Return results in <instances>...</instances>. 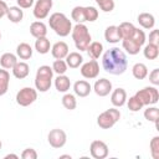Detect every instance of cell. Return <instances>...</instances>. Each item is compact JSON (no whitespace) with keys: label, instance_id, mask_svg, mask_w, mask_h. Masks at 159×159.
Instances as JSON below:
<instances>
[{"label":"cell","instance_id":"24","mask_svg":"<svg viewBox=\"0 0 159 159\" xmlns=\"http://www.w3.org/2000/svg\"><path fill=\"white\" fill-rule=\"evenodd\" d=\"M83 62V57L80 52H68L66 56V63L70 68H78Z\"/></svg>","mask_w":159,"mask_h":159},{"label":"cell","instance_id":"47","mask_svg":"<svg viewBox=\"0 0 159 159\" xmlns=\"http://www.w3.org/2000/svg\"><path fill=\"white\" fill-rule=\"evenodd\" d=\"M1 147H2V143H1V140H0V150H1Z\"/></svg>","mask_w":159,"mask_h":159},{"label":"cell","instance_id":"13","mask_svg":"<svg viewBox=\"0 0 159 159\" xmlns=\"http://www.w3.org/2000/svg\"><path fill=\"white\" fill-rule=\"evenodd\" d=\"M112 82L107 78H99L93 84V91L99 97H106L112 92Z\"/></svg>","mask_w":159,"mask_h":159},{"label":"cell","instance_id":"31","mask_svg":"<svg viewBox=\"0 0 159 159\" xmlns=\"http://www.w3.org/2000/svg\"><path fill=\"white\" fill-rule=\"evenodd\" d=\"M71 17L73 21L77 24H83L86 22V12H84V6H75L71 11Z\"/></svg>","mask_w":159,"mask_h":159},{"label":"cell","instance_id":"39","mask_svg":"<svg viewBox=\"0 0 159 159\" xmlns=\"http://www.w3.org/2000/svg\"><path fill=\"white\" fill-rule=\"evenodd\" d=\"M98 6L104 12H111L114 9V1L113 0H96Z\"/></svg>","mask_w":159,"mask_h":159},{"label":"cell","instance_id":"25","mask_svg":"<svg viewBox=\"0 0 159 159\" xmlns=\"http://www.w3.org/2000/svg\"><path fill=\"white\" fill-rule=\"evenodd\" d=\"M86 51L88 52V55H89V57L92 60H97V58H99V56L103 52V45L101 42H98V41H93V42H91L88 45Z\"/></svg>","mask_w":159,"mask_h":159},{"label":"cell","instance_id":"30","mask_svg":"<svg viewBox=\"0 0 159 159\" xmlns=\"http://www.w3.org/2000/svg\"><path fill=\"white\" fill-rule=\"evenodd\" d=\"M9 83H10V75L7 70L5 68L0 70V96H4L7 92Z\"/></svg>","mask_w":159,"mask_h":159},{"label":"cell","instance_id":"12","mask_svg":"<svg viewBox=\"0 0 159 159\" xmlns=\"http://www.w3.org/2000/svg\"><path fill=\"white\" fill-rule=\"evenodd\" d=\"M81 75L87 78V80H92V78H96L98 75H99V65L96 60H91L86 63H83L81 66Z\"/></svg>","mask_w":159,"mask_h":159},{"label":"cell","instance_id":"22","mask_svg":"<svg viewBox=\"0 0 159 159\" xmlns=\"http://www.w3.org/2000/svg\"><path fill=\"white\" fill-rule=\"evenodd\" d=\"M6 16L7 19L14 22V24H19L22 21V17H24V11L21 10V7L19 6H10L7 9V12H6Z\"/></svg>","mask_w":159,"mask_h":159},{"label":"cell","instance_id":"21","mask_svg":"<svg viewBox=\"0 0 159 159\" xmlns=\"http://www.w3.org/2000/svg\"><path fill=\"white\" fill-rule=\"evenodd\" d=\"M55 87L58 92L61 93H66L70 87H71V81L67 76L65 75H58L56 78H55Z\"/></svg>","mask_w":159,"mask_h":159},{"label":"cell","instance_id":"33","mask_svg":"<svg viewBox=\"0 0 159 159\" xmlns=\"http://www.w3.org/2000/svg\"><path fill=\"white\" fill-rule=\"evenodd\" d=\"M144 118L148 122L155 123V127L158 128V119H159V109L157 107H148L144 111Z\"/></svg>","mask_w":159,"mask_h":159},{"label":"cell","instance_id":"48","mask_svg":"<svg viewBox=\"0 0 159 159\" xmlns=\"http://www.w3.org/2000/svg\"><path fill=\"white\" fill-rule=\"evenodd\" d=\"M0 40H1V32H0Z\"/></svg>","mask_w":159,"mask_h":159},{"label":"cell","instance_id":"1","mask_svg":"<svg viewBox=\"0 0 159 159\" xmlns=\"http://www.w3.org/2000/svg\"><path fill=\"white\" fill-rule=\"evenodd\" d=\"M102 67L106 72L111 75L118 76L124 73L128 67V60L125 53L118 47H112L107 50L102 57Z\"/></svg>","mask_w":159,"mask_h":159},{"label":"cell","instance_id":"4","mask_svg":"<svg viewBox=\"0 0 159 159\" xmlns=\"http://www.w3.org/2000/svg\"><path fill=\"white\" fill-rule=\"evenodd\" d=\"M145 39L147 37H145L144 31L135 29V31L132 36L122 40V46L129 55H137V53H139L142 46L145 43Z\"/></svg>","mask_w":159,"mask_h":159},{"label":"cell","instance_id":"8","mask_svg":"<svg viewBox=\"0 0 159 159\" xmlns=\"http://www.w3.org/2000/svg\"><path fill=\"white\" fill-rule=\"evenodd\" d=\"M37 99V91L32 87H24L16 93V103L21 107H27Z\"/></svg>","mask_w":159,"mask_h":159},{"label":"cell","instance_id":"6","mask_svg":"<svg viewBox=\"0 0 159 159\" xmlns=\"http://www.w3.org/2000/svg\"><path fill=\"white\" fill-rule=\"evenodd\" d=\"M119 119H120V112L118 109H116V108H109V109L102 112L97 117V124L102 129H109Z\"/></svg>","mask_w":159,"mask_h":159},{"label":"cell","instance_id":"32","mask_svg":"<svg viewBox=\"0 0 159 159\" xmlns=\"http://www.w3.org/2000/svg\"><path fill=\"white\" fill-rule=\"evenodd\" d=\"M118 29H119V32H120V36H122V40H123V39H127V37L132 36L137 27L132 22H122L118 26Z\"/></svg>","mask_w":159,"mask_h":159},{"label":"cell","instance_id":"7","mask_svg":"<svg viewBox=\"0 0 159 159\" xmlns=\"http://www.w3.org/2000/svg\"><path fill=\"white\" fill-rule=\"evenodd\" d=\"M143 106H150V104H155L159 99V92L155 87H144L143 89H139L135 94H134Z\"/></svg>","mask_w":159,"mask_h":159},{"label":"cell","instance_id":"41","mask_svg":"<svg viewBox=\"0 0 159 159\" xmlns=\"http://www.w3.org/2000/svg\"><path fill=\"white\" fill-rule=\"evenodd\" d=\"M149 81L152 84L158 86L159 84V68H154L150 73H149Z\"/></svg>","mask_w":159,"mask_h":159},{"label":"cell","instance_id":"37","mask_svg":"<svg viewBox=\"0 0 159 159\" xmlns=\"http://www.w3.org/2000/svg\"><path fill=\"white\" fill-rule=\"evenodd\" d=\"M128 109L129 111H132V112H138V111H140L144 106L142 104V102L135 97V96H132V97H129V99H128Z\"/></svg>","mask_w":159,"mask_h":159},{"label":"cell","instance_id":"45","mask_svg":"<svg viewBox=\"0 0 159 159\" xmlns=\"http://www.w3.org/2000/svg\"><path fill=\"white\" fill-rule=\"evenodd\" d=\"M9 158H14V159H17L19 157H17L16 154H7V155H5V159H9Z\"/></svg>","mask_w":159,"mask_h":159},{"label":"cell","instance_id":"15","mask_svg":"<svg viewBox=\"0 0 159 159\" xmlns=\"http://www.w3.org/2000/svg\"><path fill=\"white\" fill-rule=\"evenodd\" d=\"M111 102L114 107H122L127 102V92L124 88H116L111 94Z\"/></svg>","mask_w":159,"mask_h":159},{"label":"cell","instance_id":"11","mask_svg":"<svg viewBox=\"0 0 159 159\" xmlns=\"http://www.w3.org/2000/svg\"><path fill=\"white\" fill-rule=\"evenodd\" d=\"M89 153L94 159H104L108 155V145L103 140H93L89 145Z\"/></svg>","mask_w":159,"mask_h":159},{"label":"cell","instance_id":"9","mask_svg":"<svg viewBox=\"0 0 159 159\" xmlns=\"http://www.w3.org/2000/svg\"><path fill=\"white\" fill-rule=\"evenodd\" d=\"M47 140L50 143V145L55 149H60L62 148L66 142H67V135H66V132L63 129H60V128H55L52 130H50L48 135H47Z\"/></svg>","mask_w":159,"mask_h":159},{"label":"cell","instance_id":"18","mask_svg":"<svg viewBox=\"0 0 159 159\" xmlns=\"http://www.w3.org/2000/svg\"><path fill=\"white\" fill-rule=\"evenodd\" d=\"M11 70H12V75H14L16 78H19V80H22V78L27 77L29 73H30V67H29V65H27L26 62H22V61H17V62L15 63V66H14Z\"/></svg>","mask_w":159,"mask_h":159},{"label":"cell","instance_id":"38","mask_svg":"<svg viewBox=\"0 0 159 159\" xmlns=\"http://www.w3.org/2000/svg\"><path fill=\"white\" fill-rule=\"evenodd\" d=\"M84 12H86V21L93 22L98 19V10L94 6H84Z\"/></svg>","mask_w":159,"mask_h":159},{"label":"cell","instance_id":"40","mask_svg":"<svg viewBox=\"0 0 159 159\" xmlns=\"http://www.w3.org/2000/svg\"><path fill=\"white\" fill-rule=\"evenodd\" d=\"M21 158L22 159H36L37 158V153L34 148H26L22 153H21Z\"/></svg>","mask_w":159,"mask_h":159},{"label":"cell","instance_id":"2","mask_svg":"<svg viewBox=\"0 0 159 159\" xmlns=\"http://www.w3.org/2000/svg\"><path fill=\"white\" fill-rule=\"evenodd\" d=\"M48 25L55 31V34L61 37L68 36L72 31L71 20L63 12H53L48 19Z\"/></svg>","mask_w":159,"mask_h":159},{"label":"cell","instance_id":"16","mask_svg":"<svg viewBox=\"0 0 159 159\" xmlns=\"http://www.w3.org/2000/svg\"><path fill=\"white\" fill-rule=\"evenodd\" d=\"M92 91V86L89 84V82L81 80V81H76L73 84V92L76 96L78 97H87Z\"/></svg>","mask_w":159,"mask_h":159},{"label":"cell","instance_id":"5","mask_svg":"<svg viewBox=\"0 0 159 159\" xmlns=\"http://www.w3.org/2000/svg\"><path fill=\"white\" fill-rule=\"evenodd\" d=\"M52 77H53V71L52 67L43 65L40 66L36 71L35 76V87L40 92H47L51 88L52 84Z\"/></svg>","mask_w":159,"mask_h":159},{"label":"cell","instance_id":"29","mask_svg":"<svg viewBox=\"0 0 159 159\" xmlns=\"http://www.w3.org/2000/svg\"><path fill=\"white\" fill-rule=\"evenodd\" d=\"M143 55L148 60H157L159 56V45H154V43L145 45L143 50Z\"/></svg>","mask_w":159,"mask_h":159},{"label":"cell","instance_id":"20","mask_svg":"<svg viewBox=\"0 0 159 159\" xmlns=\"http://www.w3.org/2000/svg\"><path fill=\"white\" fill-rule=\"evenodd\" d=\"M138 22L139 25L143 27V29H153L154 25H155V17L153 16V14H149V12H140L138 15Z\"/></svg>","mask_w":159,"mask_h":159},{"label":"cell","instance_id":"42","mask_svg":"<svg viewBox=\"0 0 159 159\" xmlns=\"http://www.w3.org/2000/svg\"><path fill=\"white\" fill-rule=\"evenodd\" d=\"M149 43H154V45H159V31L158 30H152L149 32Z\"/></svg>","mask_w":159,"mask_h":159},{"label":"cell","instance_id":"43","mask_svg":"<svg viewBox=\"0 0 159 159\" xmlns=\"http://www.w3.org/2000/svg\"><path fill=\"white\" fill-rule=\"evenodd\" d=\"M34 1L35 0H16L19 7H21V9H29V7H31L34 5Z\"/></svg>","mask_w":159,"mask_h":159},{"label":"cell","instance_id":"3","mask_svg":"<svg viewBox=\"0 0 159 159\" xmlns=\"http://www.w3.org/2000/svg\"><path fill=\"white\" fill-rule=\"evenodd\" d=\"M71 35H72L76 48L80 51H86L88 45L91 43V40H92L91 34L88 31V27L84 24H76L72 27Z\"/></svg>","mask_w":159,"mask_h":159},{"label":"cell","instance_id":"17","mask_svg":"<svg viewBox=\"0 0 159 159\" xmlns=\"http://www.w3.org/2000/svg\"><path fill=\"white\" fill-rule=\"evenodd\" d=\"M104 39L109 43H117V42L122 41V36H120V32H119L118 26H116V25L108 26L104 30Z\"/></svg>","mask_w":159,"mask_h":159},{"label":"cell","instance_id":"26","mask_svg":"<svg viewBox=\"0 0 159 159\" xmlns=\"http://www.w3.org/2000/svg\"><path fill=\"white\" fill-rule=\"evenodd\" d=\"M16 55L21 60H29L32 56V47L26 42H21L16 47Z\"/></svg>","mask_w":159,"mask_h":159},{"label":"cell","instance_id":"28","mask_svg":"<svg viewBox=\"0 0 159 159\" xmlns=\"http://www.w3.org/2000/svg\"><path fill=\"white\" fill-rule=\"evenodd\" d=\"M132 73H133V77L134 78H137V80H144L148 76V67L144 63L138 62V63H135L132 67Z\"/></svg>","mask_w":159,"mask_h":159},{"label":"cell","instance_id":"10","mask_svg":"<svg viewBox=\"0 0 159 159\" xmlns=\"http://www.w3.org/2000/svg\"><path fill=\"white\" fill-rule=\"evenodd\" d=\"M52 0H37L35 2V6H34V16L37 19V20H43L48 16V12L50 10L52 9Z\"/></svg>","mask_w":159,"mask_h":159},{"label":"cell","instance_id":"27","mask_svg":"<svg viewBox=\"0 0 159 159\" xmlns=\"http://www.w3.org/2000/svg\"><path fill=\"white\" fill-rule=\"evenodd\" d=\"M35 50L41 53V55H45L50 50H51V43H50V40L45 36V37H39L36 39L35 41Z\"/></svg>","mask_w":159,"mask_h":159},{"label":"cell","instance_id":"34","mask_svg":"<svg viewBox=\"0 0 159 159\" xmlns=\"http://www.w3.org/2000/svg\"><path fill=\"white\" fill-rule=\"evenodd\" d=\"M62 106L68 109V111H73L76 107H77V101H76V97L71 93H66L63 97H62Z\"/></svg>","mask_w":159,"mask_h":159},{"label":"cell","instance_id":"19","mask_svg":"<svg viewBox=\"0 0 159 159\" xmlns=\"http://www.w3.org/2000/svg\"><path fill=\"white\" fill-rule=\"evenodd\" d=\"M30 34L35 37H45L47 35V26L42 22V21H34L30 25Z\"/></svg>","mask_w":159,"mask_h":159},{"label":"cell","instance_id":"44","mask_svg":"<svg viewBox=\"0 0 159 159\" xmlns=\"http://www.w3.org/2000/svg\"><path fill=\"white\" fill-rule=\"evenodd\" d=\"M7 9H9V6L6 5V2H5L4 0H0V19L6 15Z\"/></svg>","mask_w":159,"mask_h":159},{"label":"cell","instance_id":"14","mask_svg":"<svg viewBox=\"0 0 159 159\" xmlns=\"http://www.w3.org/2000/svg\"><path fill=\"white\" fill-rule=\"evenodd\" d=\"M68 45L65 41H58L51 47V53L56 60H63L68 55Z\"/></svg>","mask_w":159,"mask_h":159},{"label":"cell","instance_id":"46","mask_svg":"<svg viewBox=\"0 0 159 159\" xmlns=\"http://www.w3.org/2000/svg\"><path fill=\"white\" fill-rule=\"evenodd\" d=\"M61 158H70L71 159V155H61Z\"/></svg>","mask_w":159,"mask_h":159},{"label":"cell","instance_id":"35","mask_svg":"<svg viewBox=\"0 0 159 159\" xmlns=\"http://www.w3.org/2000/svg\"><path fill=\"white\" fill-rule=\"evenodd\" d=\"M67 63L63 60H55L52 63V71L57 75H65L67 71Z\"/></svg>","mask_w":159,"mask_h":159},{"label":"cell","instance_id":"23","mask_svg":"<svg viewBox=\"0 0 159 159\" xmlns=\"http://www.w3.org/2000/svg\"><path fill=\"white\" fill-rule=\"evenodd\" d=\"M16 62H17V57L11 52H5L4 55L0 56V65L5 70H11Z\"/></svg>","mask_w":159,"mask_h":159},{"label":"cell","instance_id":"36","mask_svg":"<svg viewBox=\"0 0 159 159\" xmlns=\"http://www.w3.org/2000/svg\"><path fill=\"white\" fill-rule=\"evenodd\" d=\"M149 148H150V154L153 159H159V137L158 135L152 138L149 143Z\"/></svg>","mask_w":159,"mask_h":159}]
</instances>
